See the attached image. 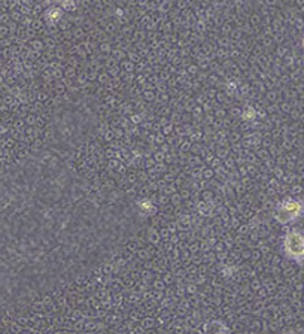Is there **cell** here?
Instances as JSON below:
<instances>
[{
  "label": "cell",
  "instance_id": "cell-1",
  "mask_svg": "<svg viewBox=\"0 0 304 334\" xmlns=\"http://www.w3.org/2000/svg\"><path fill=\"white\" fill-rule=\"evenodd\" d=\"M287 248H288V252H291L293 255H302L303 254V237L296 231L291 233L287 240Z\"/></svg>",
  "mask_w": 304,
  "mask_h": 334
}]
</instances>
